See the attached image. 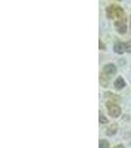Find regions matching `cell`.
I'll return each instance as SVG.
<instances>
[{
    "label": "cell",
    "instance_id": "5b68a950",
    "mask_svg": "<svg viewBox=\"0 0 131 148\" xmlns=\"http://www.w3.org/2000/svg\"><path fill=\"white\" fill-rule=\"evenodd\" d=\"M113 51H114V52H116V53H118V54L124 53L125 44H123V42H115V44H114V46H113Z\"/></svg>",
    "mask_w": 131,
    "mask_h": 148
},
{
    "label": "cell",
    "instance_id": "7a4b0ae2",
    "mask_svg": "<svg viewBox=\"0 0 131 148\" xmlns=\"http://www.w3.org/2000/svg\"><path fill=\"white\" fill-rule=\"evenodd\" d=\"M106 110H108V113L111 118H118L121 114V109L118 105L114 104L113 102H108L106 104Z\"/></svg>",
    "mask_w": 131,
    "mask_h": 148
},
{
    "label": "cell",
    "instance_id": "7c38bea8",
    "mask_svg": "<svg viewBox=\"0 0 131 148\" xmlns=\"http://www.w3.org/2000/svg\"><path fill=\"white\" fill-rule=\"evenodd\" d=\"M104 49V46L103 42H102V40H100V49Z\"/></svg>",
    "mask_w": 131,
    "mask_h": 148
},
{
    "label": "cell",
    "instance_id": "9c48e42d",
    "mask_svg": "<svg viewBox=\"0 0 131 148\" xmlns=\"http://www.w3.org/2000/svg\"><path fill=\"white\" fill-rule=\"evenodd\" d=\"M99 121L101 123H108V120L106 118V116H104L103 113H102L101 111H100V116H99Z\"/></svg>",
    "mask_w": 131,
    "mask_h": 148
},
{
    "label": "cell",
    "instance_id": "30bf717a",
    "mask_svg": "<svg viewBox=\"0 0 131 148\" xmlns=\"http://www.w3.org/2000/svg\"><path fill=\"white\" fill-rule=\"evenodd\" d=\"M100 148H109V143L106 141V140H100V144H99Z\"/></svg>",
    "mask_w": 131,
    "mask_h": 148
},
{
    "label": "cell",
    "instance_id": "ba28073f",
    "mask_svg": "<svg viewBox=\"0 0 131 148\" xmlns=\"http://www.w3.org/2000/svg\"><path fill=\"white\" fill-rule=\"evenodd\" d=\"M118 130V126L116 123H113L106 130V135H113L116 133V131Z\"/></svg>",
    "mask_w": 131,
    "mask_h": 148
},
{
    "label": "cell",
    "instance_id": "52a82bcc",
    "mask_svg": "<svg viewBox=\"0 0 131 148\" xmlns=\"http://www.w3.org/2000/svg\"><path fill=\"white\" fill-rule=\"evenodd\" d=\"M109 79H111V78L108 77L106 75H104L103 72L100 74V83H101V85L103 86V87H106V86L108 85Z\"/></svg>",
    "mask_w": 131,
    "mask_h": 148
},
{
    "label": "cell",
    "instance_id": "4fadbf2b",
    "mask_svg": "<svg viewBox=\"0 0 131 148\" xmlns=\"http://www.w3.org/2000/svg\"><path fill=\"white\" fill-rule=\"evenodd\" d=\"M113 148H124V147H123L122 144H119V145H116V146L113 147Z\"/></svg>",
    "mask_w": 131,
    "mask_h": 148
},
{
    "label": "cell",
    "instance_id": "6da1fadb",
    "mask_svg": "<svg viewBox=\"0 0 131 148\" xmlns=\"http://www.w3.org/2000/svg\"><path fill=\"white\" fill-rule=\"evenodd\" d=\"M106 17L111 20H120V19L124 18V12L123 9L120 6L116 5V4H113V5H109L108 7H106Z\"/></svg>",
    "mask_w": 131,
    "mask_h": 148
},
{
    "label": "cell",
    "instance_id": "8992f818",
    "mask_svg": "<svg viewBox=\"0 0 131 148\" xmlns=\"http://www.w3.org/2000/svg\"><path fill=\"white\" fill-rule=\"evenodd\" d=\"M125 86H126V82H125L124 80H123L122 77H120V76L115 81H114V88H115L116 90L123 89Z\"/></svg>",
    "mask_w": 131,
    "mask_h": 148
},
{
    "label": "cell",
    "instance_id": "8fae6325",
    "mask_svg": "<svg viewBox=\"0 0 131 148\" xmlns=\"http://www.w3.org/2000/svg\"><path fill=\"white\" fill-rule=\"evenodd\" d=\"M125 51L127 52H129V53H131V40H128V42L125 44Z\"/></svg>",
    "mask_w": 131,
    "mask_h": 148
},
{
    "label": "cell",
    "instance_id": "3957f363",
    "mask_svg": "<svg viewBox=\"0 0 131 148\" xmlns=\"http://www.w3.org/2000/svg\"><path fill=\"white\" fill-rule=\"evenodd\" d=\"M103 73L104 75H106L108 77L111 78L114 74L116 73V67L115 65L113 63H108L104 66V69H103Z\"/></svg>",
    "mask_w": 131,
    "mask_h": 148
},
{
    "label": "cell",
    "instance_id": "277c9868",
    "mask_svg": "<svg viewBox=\"0 0 131 148\" xmlns=\"http://www.w3.org/2000/svg\"><path fill=\"white\" fill-rule=\"evenodd\" d=\"M114 26H115L116 30H117L118 33H120V34H125L126 31H127V26H126V21L124 18L115 21Z\"/></svg>",
    "mask_w": 131,
    "mask_h": 148
}]
</instances>
